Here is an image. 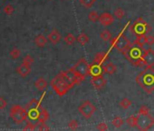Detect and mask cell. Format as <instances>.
<instances>
[{"label": "cell", "mask_w": 154, "mask_h": 131, "mask_svg": "<svg viewBox=\"0 0 154 131\" xmlns=\"http://www.w3.org/2000/svg\"><path fill=\"white\" fill-rule=\"evenodd\" d=\"M23 63H24V64H26V65H29V66H31V64H32V63H34V57H33L32 56H30V55H27V56H26L24 57V59H23Z\"/></svg>", "instance_id": "e575fe53"}, {"label": "cell", "mask_w": 154, "mask_h": 131, "mask_svg": "<svg viewBox=\"0 0 154 131\" xmlns=\"http://www.w3.org/2000/svg\"><path fill=\"white\" fill-rule=\"evenodd\" d=\"M146 39H147V44H149V46H151V45H153L154 44V37H152V36H147L146 35Z\"/></svg>", "instance_id": "b9f144b4"}, {"label": "cell", "mask_w": 154, "mask_h": 131, "mask_svg": "<svg viewBox=\"0 0 154 131\" xmlns=\"http://www.w3.org/2000/svg\"><path fill=\"white\" fill-rule=\"evenodd\" d=\"M126 123L131 126V127H134V126H137V117L135 116H131L130 117H128L126 119Z\"/></svg>", "instance_id": "83f0119b"}, {"label": "cell", "mask_w": 154, "mask_h": 131, "mask_svg": "<svg viewBox=\"0 0 154 131\" xmlns=\"http://www.w3.org/2000/svg\"><path fill=\"white\" fill-rule=\"evenodd\" d=\"M24 129L25 130H35V124L31 121H28Z\"/></svg>", "instance_id": "74e56055"}, {"label": "cell", "mask_w": 154, "mask_h": 131, "mask_svg": "<svg viewBox=\"0 0 154 131\" xmlns=\"http://www.w3.org/2000/svg\"><path fill=\"white\" fill-rule=\"evenodd\" d=\"M129 30L131 33H133L136 36L147 35L151 31V27L146 21L143 20L142 18H140L136 21H134L132 25H131Z\"/></svg>", "instance_id": "8992f818"}, {"label": "cell", "mask_w": 154, "mask_h": 131, "mask_svg": "<svg viewBox=\"0 0 154 131\" xmlns=\"http://www.w3.org/2000/svg\"><path fill=\"white\" fill-rule=\"evenodd\" d=\"M51 86L54 88V92L60 97L64 96L72 88V86L67 80V78L64 75V72H61L60 74H58L51 81Z\"/></svg>", "instance_id": "7a4b0ae2"}, {"label": "cell", "mask_w": 154, "mask_h": 131, "mask_svg": "<svg viewBox=\"0 0 154 131\" xmlns=\"http://www.w3.org/2000/svg\"><path fill=\"white\" fill-rule=\"evenodd\" d=\"M149 109L147 106H141L140 110H139V114H149Z\"/></svg>", "instance_id": "f35d334b"}, {"label": "cell", "mask_w": 154, "mask_h": 131, "mask_svg": "<svg viewBox=\"0 0 154 131\" xmlns=\"http://www.w3.org/2000/svg\"><path fill=\"white\" fill-rule=\"evenodd\" d=\"M124 15H125V13H124V11L122 10V8H116V9L114 10V17H115L117 19H122V18H124Z\"/></svg>", "instance_id": "4dcf8cb0"}, {"label": "cell", "mask_w": 154, "mask_h": 131, "mask_svg": "<svg viewBox=\"0 0 154 131\" xmlns=\"http://www.w3.org/2000/svg\"><path fill=\"white\" fill-rule=\"evenodd\" d=\"M154 125V118L149 114H139L137 117V127L140 130H149Z\"/></svg>", "instance_id": "ba28073f"}, {"label": "cell", "mask_w": 154, "mask_h": 131, "mask_svg": "<svg viewBox=\"0 0 154 131\" xmlns=\"http://www.w3.org/2000/svg\"><path fill=\"white\" fill-rule=\"evenodd\" d=\"M135 44L140 46V47L144 46L147 44V39H146V35H138L136 36V39L134 41Z\"/></svg>", "instance_id": "7402d4cb"}, {"label": "cell", "mask_w": 154, "mask_h": 131, "mask_svg": "<svg viewBox=\"0 0 154 131\" xmlns=\"http://www.w3.org/2000/svg\"><path fill=\"white\" fill-rule=\"evenodd\" d=\"M20 54H21L20 50H19L18 48H17V47L13 48V49L11 50V52H10V56H11L14 59L18 58V57H19V56H20Z\"/></svg>", "instance_id": "836d02e7"}, {"label": "cell", "mask_w": 154, "mask_h": 131, "mask_svg": "<svg viewBox=\"0 0 154 131\" xmlns=\"http://www.w3.org/2000/svg\"><path fill=\"white\" fill-rule=\"evenodd\" d=\"M89 68H90V66L88 65L87 61L85 58H81L75 64L73 69L77 75H78L83 80H85L86 76L89 75Z\"/></svg>", "instance_id": "9c48e42d"}, {"label": "cell", "mask_w": 154, "mask_h": 131, "mask_svg": "<svg viewBox=\"0 0 154 131\" xmlns=\"http://www.w3.org/2000/svg\"><path fill=\"white\" fill-rule=\"evenodd\" d=\"M106 79L103 76H98V77H93L91 83L94 86V88L96 89H102L105 85H106Z\"/></svg>", "instance_id": "9a60e30c"}, {"label": "cell", "mask_w": 154, "mask_h": 131, "mask_svg": "<svg viewBox=\"0 0 154 131\" xmlns=\"http://www.w3.org/2000/svg\"><path fill=\"white\" fill-rule=\"evenodd\" d=\"M48 39H49V41L51 42V43H53V44H57L59 41H60V39H61V35H60V33L56 30V29H54L49 35H48Z\"/></svg>", "instance_id": "ac0fdd59"}, {"label": "cell", "mask_w": 154, "mask_h": 131, "mask_svg": "<svg viewBox=\"0 0 154 131\" xmlns=\"http://www.w3.org/2000/svg\"><path fill=\"white\" fill-rule=\"evenodd\" d=\"M97 129L100 131H105L108 129V126L105 123H100L99 125H97Z\"/></svg>", "instance_id": "ab89813d"}, {"label": "cell", "mask_w": 154, "mask_h": 131, "mask_svg": "<svg viewBox=\"0 0 154 131\" xmlns=\"http://www.w3.org/2000/svg\"><path fill=\"white\" fill-rule=\"evenodd\" d=\"M112 125H113L115 127L120 128V127L123 125V119H122L121 117H115L113 118V120L112 121Z\"/></svg>", "instance_id": "4316f807"}, {"label": "cell", "mask_w": 154, "mask_h": 131, "mask_svg": "<svg viewBox=\"0 0 154 131\" xmlns=\"http://www.w3.org/2000/svg\"><path fill=\"white\" fill-rule=\"evenodd\" d=\"M35 129H37V130H41V131H47V130H49L50 128H49V126L45 124V123H42V122H38L37 124H35Z\"/></svg>", "instance_id": "d6a6232c"}, {"label": "cell", "mask_w": 154, "mask_h": 131, "mask_svg": "<svg viewBox=\"0 0 154 131\" xmlns=\"http://www.w3.org/2000/svg\"><path fill=\"white\" fill-rule=\"evenodd\" d=\"M131 103H132V102H131L129 98L124 97V98H122V101L120 102V106H121V107H122L123 109H128V108L131 106Z\"/></svg>", "instance_id": "484cf974"}, {"label": "cell", "mask_w": 154, "mask_h": 131, "mask_svg": "<svg viewBox=\"0 0 154 131\" xmlns=\"http://www.w3.org/2000/svg\"><path fill=\"white\" fill-rule=\"evenodd\" d=\"M137 84L148 94L154 90V69L152 67H146L136 77Z\"/></svg>", "instance_id": "6da1fadb"}, {"label": "cell", "mask_w": 154, "mask_h": 131, "mask_svg": "<svg viewBox=\"0 0 154 131\" xmlns=\"http://www.w3.org/2000/svg\"><path fill=\"white\" fill-rule=\"evenodd\" d=\"M100 37H101V38H102L103 41H108V40H111V39H112V34H111V32L108 31V30H103V31L101 33Z\"/></svg>", "instance_id": "f1b7e54d"}, {"label": "cell", "mask_w": 154, "mask_h": 131, "mask_svg": "<svg viewBox=\"0 0 154 131\" xmlns=\"http://www.w3.org/2000/svg\"><path fill=\"white\" fill-rule=\"evenodd\" d=\"M47 43V39L43 35H38L35 38V44L39 47H44Z\"/></svg>", "instance_id": "ffe728a7"}, {"label": "cell", "mask_w": 154, "mask_h": 131, "mask_svg": "<svg viewBox=\"0 0 154 131\" xmlns=\"http://www.w3.org/2000/svg\"><path fill=\"white\" fill-rule=\"evenodd\" d=\"M4 12L8 15H11L14 12V7L12 5H7L4 8Z\"/></svg>", "instance_id": "8d00e7d4"}, {"label": "cell", "mask_w": 154, "mask_h": 131, "mask_svg": "<svg viewBox=\"0 0 154 131\" xmlns=\"http://www.w3.org/2000/svg\"><path fill=\"white\" fill-rule=\"evenodd\" d=\"M75 40H76L75 37L72 34H71V33L68 34V35H66L65 37H64V41H65V43L67 45H72L75 42Z\"/></svg>", "instance_id": "f546056e"}, {"label": "cell", "mask_w": 154, "mask_h": 131, "mask_svg": "<svg viewBox=\"0 0 154 131\" xmlns=\"http://www.w3.org/2000/svg\"><path fill=\"white\" fill-rule=\"evenodd\" d=\"M116 70H117L116 66L112 62L106 63L104 65V67H103V71L108 75H113L116 72Z\"/></svg>", "instance_id": "d6986e66"}, {"label": "cell", "mask_w": 154, "mask_h": 131, "mask_svg": "<svg viewBox=\"0 0 154 131\" xmlns=\"http://www.w3.org/2000/svg\"><path fill=\"white\" fill-rule=\"evenodd\" d=\"M10 117L16 123L21 124L27 119L28 114L26 108L22 107L21 106L16 105L10 109Z\"/></svg>", "instance_id": "52a82bcc"}, {"label": "cell", "mask_w": 154, "mask_h": 131, "mask_svg": "<svg viewBox=\"0 0 154 131\" xmlns=\"http://www.w3.org/2000/svg\"><path fill=\"white\" fill-rule=\"evenodd\" d=\"M27 114H28V121H31L35 124H37L39 122V116L41 113V110L43 109V107L40 105L39 101L36 99H32L26 107Z\"/></svg>", "instance_id": "277c9868"}, {"label": "cell", "mask_w": 154, "mask_h": 131, "mask_svg": "<svg viewBox=\"0 0 154 131\" xmlns=\"http://www.w3.org/2000/svg\"><path fill=\"white\" fill-rule=\"evenodd\" d=\"M99 22L102 26L103 27H108L110 25H112L114 22V17L110 14V13H103L102 15H100L99 18Z\"/></svg>", "instance_id": "4fadbf2b"}, {"label": "cell", "mask_w": 154, "mask_h": 131, "mask_svg": "<svg viewBox=\"0 0 154 131\" xmlns=\"http://www.w3.org/2000/svg\"><path fill=\"white\" fill-rule=\"evenodd\" d=\"M109 59V56H108V54L105 53V52H99L95 55L94 56V63H97V64H100V65H103L104 63H106Z\"/></svg>", "instance_id": "e0dca14e"}, {"label": "cell", "mask_w": 154, "mask_h": 131, "mask_svg": "<svg viewBox=\"0 0 154 131\" xmlns=\"http://www.w3.org/2000/svg\"><path fill=\"white\" fill-rule=\"evenodd\" d=\"M78 110L84 117L88 119L96 111V107L90 101H85L78 107Z\"/></svg>", "instance_id": "30bf717a"}, {"label": "cell", "mask_w": 154, "mask_h": 131, "mask_svg": "<svg viewBox=\"0 0 154 131\" xmlns=\"http://www.w3.org/2000/svg\"><path fill=\"white\" fill-rule=\"evenodd\" d=\"M68 126H69V128H71V129H72V130H75V129L78 128L79 125H78V122L73 119V120H71V121L69 122Z\"/></svg>", "instance_id": "d590c367"}, {"label": "cell", "mask_w": 154, "mask_h": 131, "mask_svg": "<svg viewBox=\"0 0 154 131\" xmlns=\"http://www.w3.org/2000/svg\"><path fill=\"white\" fill-rule=\"evenodd\" d=\"M95 1H96V0H79L80 4H81L84 8H92L93 5L95 3Z\"/></svg>", "instance_id": "d4e9b609"}, {"label": "cell", "mask_w": 154, "mask_h": 131, "mask_svg": "<svg viewBox=\"0 0 154 131\" xmlns=\"http://www.w3.org/2000/svg\"><path fill=\"white\" fill-rule=\"evenodd\" d=\"M142 56H143V49L140 46H138L137 44L133 43L130 46L125 57L132 65L136 66V67L144 68V67H146V65L143 61Z\"/></svg>", "instance_id": "3957f363"}, {"label": "cell", "mask_w": 154, "mask_h": 131, "mask_svg": "<svg viewBox=\"0 0 154 131\" xmlns=\"http://www.w3.org/2000/svg\"><path fill=\"white\" fill-rule=\"evenodd\" d=\"M7 100L3 97H0V110L4 109L7 107Z\"/></svg>", "instance_id": "60d3db41"}, {"label": "cell", "mask_w": 154, "mask_h": 131, "mask_svg": "<svg viewBox=\"0 0 154 131\" xmlns=\"http://www.w3.org/2000/svg\"><path fill=\"white\" fill-rule=\"evenodd\" d=\"M64 75H65L67 80L70 82V84H71L72 87H73L74 85L80 84L81 82L84 81L78 75H77V74L75 73L73 68H72V69H68L67 71H65V72H64Z\"/></svg>", "instance_id": "8fae6325"}, {"label": "cell", "mask_w": 154, "mask_h": 131, "mask_svg": "<svg viewBox=\"0 0 154 131\" xmlns=\"http://www.w3.org/2000/svg\"><path fill=\"white\" fill-rule=\"evenodd\" d=\"M99 18H100V16L98 15V13H97L96 11H92V12H90L89 15H88L89 20L92 21V22H96V21H98V20H99Z\"/></svg>", "instance_id": "1f68e13d"}, {"label": "cell", "mask_w": 154, "mask_h": 131, "mask_svg": "<svg viewBox=\"0 0 154 131\" xmlns=\"http://www.w3.org/2000/svg\"><path fill=\"white\" fill-rule=\"evenodd\" d=\"M111 44H112V47H115L120 52H122L124 55V56H126L127 52H128L130 46H131V43L130 42V40L127 38V37L123 33H121L118 37L112 38Z\"/></svg>", "instance_id": "5b68a950"}, {"label": "cell", "mask_w": 154, "mask_h": 131, "mask_svg": "<svg viewBox=\"0 0 154 131\" xmlns=\"http://www.w3.org/2000/svg\"><path fill=\"white\" fill-rule=\"evenodd\" d=\"M48 119H49V114H48L47 110L45 109V108L43 107V109L41 110L40 116H39V122L45 123V122H46Z\"/></svg>", "instance_id": "603a6c76"}, {"label": "cell", "mask_w": 154, "mask_h": 131, "mask_svg": "<svg viewBox=\"0 0 154 131\" xmlns=\"http://www.w3.org/2000/svg\"><path fill=\"white\" fill-rule=\"evenodd\" d=\"M103 72H104L103 68L100 64H97V63H94L93 65L90 66V68H89V75H91L92 77L103 76Z\"/></svg>", "instance_id": "5bb4252c"}, {"label": "cell", "mask_w": 154, "mask_h": 131, "mask_svg": "<svg viewBox=\"0 0 154 131\" xmlns=\"http://www.w3.org/2000/svg\"><path fill=\"white\" fill-rule=\"evenodd\" d=\"M77 42L84 46V45H85V44H87L89 42V37L85 34L82 33V34H80L78 36V37H77Z\"/></svg>", "instance_id": "cb8c5ba5"}, {"label": "cell", "mask_w": 154, "mask_h": 131, "mask_svg": "<svg viewBox=\"0 0 154 131\" xmlns=\"http://www.w3.org/2000/svg\"><path fill=\"white\" fill-rule=\"evenodd\" d=\"M35 88L38 89V90H44L45 88H46V86H47V82H46V80L44 78H38L36 81H35Z\"/></svg>", "instance_id": "44dd1931"}, {"label": "cell", "mask_w": 154, "mask_h": 131, "mask_svg": "<svg viewBox=\"0 0 154 131\" xmlns=\"http://www.w3.org/2000/svg\"><path fill=\"white\" fill-rule=\"evenodd\" d=\"M142 58L146 67H153L154 66V51L151 48L143 50Z\"/></svg>", "instance_id": "7c38bea8"}, {"label": "cell", "mask_w": 154, "mask_h": 131, "mask_svg": "<svg viewBox=\"0 0 154 131\" xmlns=\"http://www.w3.org/2000/svg\"><path fill=\"white\" fill-rule=\"evenodd\" d=\"M17 73H18L21 77L25 78V77H26V76H28V75L30 74V72H31V68H30V66H29V65H26V64L22 63V64L19 66V67L17 68Z\"/></svg>", "instance_id": "2e32d148"}]
</instances>
